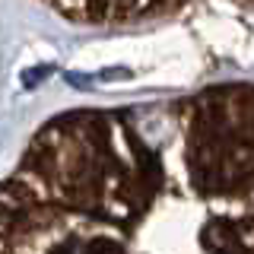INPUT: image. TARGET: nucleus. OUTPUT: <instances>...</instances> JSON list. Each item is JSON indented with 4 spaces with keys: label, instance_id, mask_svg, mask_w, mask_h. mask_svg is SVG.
Returning a JSON list of instances; mask_svg holds the SVG:
<instances>
[{
    "label": "nucleus",
    "instance_id": "f257e3e1",
    "mask_svg": "<svg viewBox=\"0 0 254 254\" xmlns=\"http://www.w3.org/2000/svg\"><path fill=\"white\" fill-rule=\"evenodd\" d=\"M0 254H254V83L51 118L0 178Z\"/></svg>",
    "mask_w": 254,
    "mask_h": 254
},
{
    "label": "nucleus",
    "instance_id": "f03ea898",
    "mask_svg": "<svg viewBox=\"0 0 254 254\" xmlns=\"http://www.w3.org/2000/svg\"><path fill=\"white\" fill-rule=\"evenodd\" d=\"M38 3L79 26H133L188 10L200 0H38ZM232 3L254 6V0H232Z\"/></svg>",
    "mask_w": 254,
    "mask_h": 254
}]
</instances>
